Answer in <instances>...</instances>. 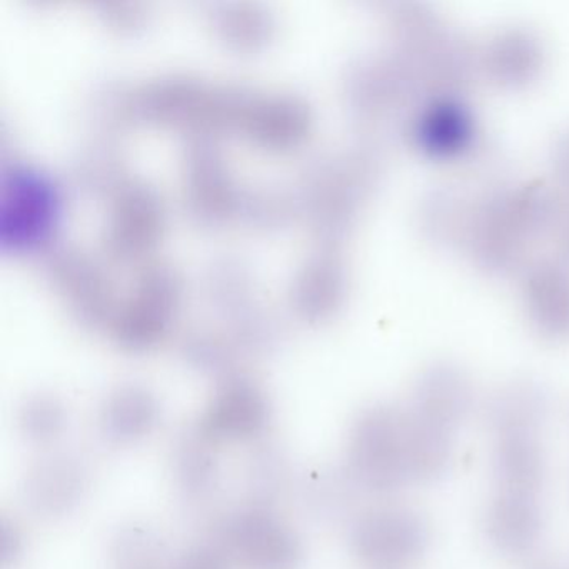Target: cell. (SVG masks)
Listing matches in <instances>:
<instances>
[{
    "label": "cell",
    "instance_id": "1",
    "mask_svg": "<svg viewBox=\"0 0 569 569\" xmlns=\"http://www.w3.org/2000/svg\"><path fill=\"white\" fill-rule=\"evenodd\" d=\"M352 466L366 488L391 492L411 481L408 415L378 408L361 416L352 432Z\"/></svg>",
    "mask_w": 569,
    "mask_h": 569
},
{
    "label": "cell",
    "instance_id": "2",
    "mask_svg": "<svg viewBox=\"0 0 569 569\" xmlns=\"http://www.w3.org/2000/svg\"><path fill=\"white\" fill-rule=\"evenodd\" d=\"M429 541L428 521L418 511L399 506L362 516L352 531L359 558L379 569H399L418 561Z\"/></svg>",
    "mask_w": 569,
    "mask_h": 569
},
{
    "label": "cell",
    "instance_id": "3",
    "mask_svg": "<svg viewBox=\"0 0 569 569\" xmlns=\"http://www.w3.org/2000/svg\"><path fill=\"white\" fill-rule=\"evenodd\" d=\"M541 505L535 492L499 489L482 515V531L492 549L508 556L531 551L541 538Z\"/></svg>",
    "mask_w": 569,
    "mask_h": 569
},
{
    "label": "cell",
    "instance_id": "4",
    "mask_svg": "<svg viewBox=\"0 0 569 569\" xmlns=\"http://www.w3.org/2000/svg\"><path fill=\"white\" fill-rule=\"evenodd\" d=\"M471 409V391L461 376L435 371L419 382L411 415L419 421L451 435Z\"/></svg>",
    "mask_w": 569,
    "mask_h": 569
},
{
    "label": "cell",
    "instance_id": "5",
    "mask_svg": "<svg viewBox=\"0 0 569 569\" xmlns=\"http://www.w3.org/2000/svg\"><path fill=\"white\" fill-rule=\"evenodd\" d=\"M492 475L499 489L536 495L546 476V456L536 435L498 436Z\"/></svg>",
    "mask_w": 569,
    "mask_h": 569
},
{
    "label": "cell",
    "instance_id": "6",
    "mask_svg": "<svg viewBox=\"0 0 569 569\" xmlns=\"http://www.w3.org/2000/svg\"><path fill=\"white\" fill-rule=\"evenodd\" d=\"M548 418V399L531 386L499 392L488 406L486 421L498 436L536 435Z\"/></svg>",
    "mask_w": 569,
    "mask_h": 569
},
{
    "label": "cell",
    "instance_id": "7",
    "mask_svg": "<svg viewBox=\"0 0 569 569\" xmlns=\"http://www.w3.org/2000/svg\"><path fill=\"white\" fill-rule=\"evenodd\" d=\"M409 469L416 481H435L448 472L452 462L449 432L432 428L408 415Z\"/></svg>",
    "mask_w": 569,
    "mask_h": 569
},
{
    "label": "cell",
    "instance_id": "8",
    "mask_svg": "<svg viewBox=\"0 0 569 569\" xmlns=\"http://www.w3.org/2000/svg\"><path fill=\"white\" fill-rule=\"evenodd\" d=\"M525 569H568L561 562L556 561L552 558H536L531 559L528 565L525 566Z\"/></svg>",
    "mask_w": 569,
    "mask_h": 569
}]
</instances>
